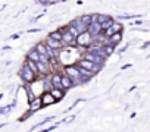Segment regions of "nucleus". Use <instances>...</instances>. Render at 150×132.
<instances>
[{
  "instance_id": "f257e3e1",
  "label": "nucleus",
  "mask_w": 150,
  "mask_h": 132,
  "mask_svg": "<svg viewBox=\"0 0 150 132\" xmlns=\"http://www.w3.org/2000/svg\"><path fill=\"white\" fill-rule=\"evenodd\" d=\"M62 74H65L66 77H69L71 81L74 82V85H84V84L88 82L87 79H84V78L81 77V74H80V71H78V66H77V65L65 66L63 71H62Z\"/></svg>"
},
{
  "instance_id": "f03ea898",
  "label": "nucleus",
  "mask_w": 150,
  "mask_h": 132,
  "mask_svg": "<svg viewBox=\"0 0 150 132\" xmlns=\"http://www.w3.org/2000/svg\"><path fill=\"white\" fill-rule=\"evenodd\" d=\"M19 78H21V81L24 82V85H30V84H33L37 78H38V75H35L27 65H22L21 66V69H19Z\"/></svg>"
},
{
  "instance_id": "7ed1b4c3",
  "label": "nucleus",
  "mask_w": 150,
  "mask_h": 132,
  "mask_svg": "<svg viewBox=\"0 0 150 132\" xmlns=\"http://www.w3.org/2000/svg\"><path fill=\"white\" fill-rule=\"evenodd\" d=\"M91 46H93V35H91L88 31L81 32V34L77 37V47L81 48L83 53H84L88 47H91Z\"/></svg>"
},
{
  "instance_id": "20e7f679",
  "label": "nucleus",
  "mask_w": 150,
  "mask_h": 132,
  "mask_svg": "<svg viewBox=\"0 0 150 132\" xmlns=\"http://www.w3.org/2000/svg\"><path fill=\"white\" fill-rule=\"evenodd\" d=\"M77 65H78V66H81V68H84V69H87V71H90V72H91V74H94V75L100 74V71L103 69V66H102V65H97V63L90 62V60L83 59V57L77 62Z\"/></svg>"
},
{
  "instance_id": "39448f33",
  "label": "nucleus",
  "mask_w": 150,
  "mask_h": 132,
  "mask_svg": "<svg viewBox=\"0 0 150 132\" xmlns=\"http://www.w3.org/2000/svg\"><path fill=\"white\" fill-rule=\"evenodd\" d=\"M60 31H62V44H63V47H77V38H75L72 34H69L68 32V29H66V25L65 27H62V28H59Z\"/></svg>"
},
{
  "instance_id": "423d86ee",
  "label": "nucleus",
  "mask_w": 150,
  "mask_h": 132,
  "mask_svg": "<svg viewBox=\"0 0 150 132\" xmlns=\"http://www.w3.org/2000/svg\"><path fill=\"white\" fill-rule=\"evenodd\" d=\"M81 57H83V59H87V60H90V62H94V63H97V65H102V66H105V62H106V59H103V57H100V56H97V54H93V53H90V51H87V50L81 54Z\"/></svg>"
},
{
  "instance_id": "0eeeda50",
  "label": "nucleus",
  "mask_w": 150,
  "mask_h": 132,
  "mask_svg": "<svg viewBox=\"0 0 150 132\" xmlns=\"http://www.w3.org/2000/svg\"><path fill=\"white\" fill-rule=\"evenodd\" d=\"M49 78H50V82H52V87L53 88L63 90L62 88V72H52L49 75Z\"/></svg>"
},
{
  "instance_id": "6e6552de",
  "label": "nucleus",
  "mask_w": 150,
  "mask_h": 132,
  "mask_svg": "<svg viewBox=\"0 0 150 132\" xmlns=\"http://www.w3.org/2000/svg\"><path fill=\"white\" fill-rule=\"evenodd\" d=\"M122 31H124V25H122L121 22H118V21L115 19V22L112 24V27H110L109 29L103 31V34H105L106 37H110L112 34H116V32H122Z\"/></svg>"
},
{
  "instance_id": "1a4fd4ad",
  "label": "nucleus",
  "mask_w": 150,
  "mask_h": 132,
  "mask_svg": "<svg viewBox=\"0 0 150 132\" xmlns=\"http://www.w3.org/2000/svg\"><path fill=\"white\" fill-rule=\"evenodd\" d=\"M44 44L49 47V48H52V50H54V51H59L62 47H63V44H62V41H57V40H53V38H50V37H46L44 40Z\"/></svg>"
},
{
  "instance_id": "9d476101",
  "label": "nucleus",
  "mask_w": 150,
  "mask_h": 132,
  "mask_svg": "<svg viewBox=\"0 0 150 132\" xmlns=\"http://www.w3.org/2000/svg\"><path fill=\"white\" fill-rule=\"evenodd\" d=\"M40 98H41L43 107H49V106H53V104H56V103H57V101L54 100V97L50 94V91H46V93H43V94L40 95Z\"/></svg>"
},
{
  "instance_id": "9b49d317",
  "label": "nucleus",
  "mask_w": 150,
  "mask_h": 132,
  "mask_svg": "<svg viewBox=\"0 0 150 132\" xmlns=\"http://www.w3.org/2000/svg\"><path fill=\"white\" fill-rule=\"evenodd\" d=\"M41 109H43V103H41V98H40V97H35V98H33V100L28 103V112H31L33 114H34L35 112L41 110Z\"/></svg>"
},
{
  "instance_id": "f8f14e48",
  "label": "nucleus",
  "mask_w": 150,
  "mask_h": 132,
  "mask_svg": "<svg viewBox=\"0 0 150 132\" xmlns=\"http://www.w3.org/2000/svg\"><path fill=\"white\" fill-rule=\"evenodd\" d=\"M122 43V32H116L112 34L110 37H108V44H112L113 47H118V44Z\"/></svg>"
},
{
  "instance_id": "ddd939ff",
  "label": "nucleus",
  "mask_w": 150,
  "mask_h": 132,
  "mask_svg": "<svg viewBox=\"0 0 150 132\" xmlns=\"http://www.w3.org/2000/svg\"><path fill=\"white\" fill-rule=\"evenodd\" d=\"M93 37H96L97 34H100L102 32V27H100V24L99 22H96V21H93L91 24H90V27H88V29H87Z\"/></svg>"
},
{
  "instance_id": "4468645a",
  "label": "nucleus",
  "mask_w": 150,
  "mask_h": 132,
  "mask_svg": "<svg viewBox=\"0 0 150 132\" xmlns=\"http://www.w3.org/2000/svg\"><path fill=\"white\" fill-rule=\"evenodd\" d=\"M75 85H74V82L71 81V78L69 77H66L65 74H62V88H63V91H69L71 88H74Z\"/></svg>"
},
{
  "instance_id": "2eb2a0df",
  "label": "nucleus",
  "mask_w": 150,
  "mask_h": 132,
  "mask_svg": "<svg viewBox=\"0 0 150 132\" xmlns=\"http://www.w3.org/2000/svg\"><path fill=\"white\" fill-rule=\"evenodd\" d=\"M50 94L54 97L56 101H62V100L65 98V95H66V91L59 90V88H52V90H50Z\"/></svg>"
},
{
  "instance_id": "dca6fc26",
  "label": "nucleus",
  "mask_w": 150,
  "mask_h": 132,
  "mask_svg": "<svg viewBox=\"0 0 150 132\" xmlns=\"http://www.w3.org/2000/svg\"><path fill=\"white\" fill-rule=\"evenodd\" d=\"M25 59H30V60H33V62H40V54H38V51H37L35 48H31V50L27 51Z\"/></svg>"
},
{
  "instance_id": "f3484780",
  "label": "nucleus",
  "mask_w": 150,
  "mask_h": 132,
  "mask_svg": "<svg viewBox=\"0 0 150 132\" xmlns=\"http://www.w3.org/2000/svg\"><path fill=\"white\" fill-rule=\"evenodd\" d=\"M34 48L38 51V54H46L47 56V51H49V47L44 44V41H38L35 46H34Z\"/></svg>"
},
{
  "instance_id": "a211bd4d",
  "label": "nucleus",
  "mask_w": 150,
  "mask_h": 132,
  "mask_svg": "<svg viewBox=\"0 0 150 132\" xmlns=\"http://www.w3.org/2000/svg\"><path fill=\"white\" fill-rule=\"evenodd\" d=\"M24 65H27L28 68L35 74V75H38V69H37V62H33V60H30V59H25L24 60Z\"/></svg>"
},
{
  "instance_id": "6ab92c4d",
  "label": "nucleus",
  "mask_w": 150,
  "mask_h": 132,
  "mask_svg": "<svg viewBox=\"0 0 150 132\" xmlns=\"http://www.w3.org/2000/svg\"><path fill=\"white\" fill-rule=\"evenodd\" d=\"M109 18H112L110 15H108V13H96V18H94V21L96 22H99L100 25L103 24V22H106Z\"/></svg>"
},
{
  "instance_id": "aec40b11",
  "label": "nucleus",
  "mask_w": 150,
  "mask_h": 132,
  "mask_svg": "<svg viewBox=\"0 0 150 132\" xmlns=\"http://www.w3.org/2000/svg\"><path fill=\"white\" fill-rule=\"evenodd\" d=\"M47 37H50V38H53V40H57V41H60L62 40V31L57 28V29H53V31H50L49 34H47Z\"/></svg>"
},
{
  "instance_id": "412c9836",
  "label": "nucleus",
  "mask_w": 150,
  "mask_h": 132,
  "mask_svg": "<svg viewBox=\"0 0 150 132\" xmlns=\"http://www.w3.org/2000/svg\"><path fill=\"white\" fill-rule=\"evenodd\" d=\"M113 22H115V18H113V16H112V18H109L106 22H103V24L100 25V27H102V32H103V31H106V29H109V28L112 27V24H113Z\"/></svg>"
},
{
  "instance_id": "4be33fe9",
  "label": "nucleus",
  "mask_w": 150,
  "mask_h": 132,
  "mask_svg": "<svg viewBox=\"0 0 150 132\" xmlns=\"http://www.w3.org/2000/svg\"><path fill=\"white\" fill-rule=\"evenodd\" d=\"M15 106L13 104H9V106H5V107H0V114H6L11 112V109H13Z\"/></svg>"
},
{
  "instance_id": "5701e85b",
  "label": "nucleus",
  "mask_w": 150,
  "mask_h": 132,
  "mask_svg": "<svg viewBox=\"0 0 150 132\" xmlns=\"http://www.w3.org/2000/svg\"><path fill=\"white\" fill-rule=\"evenodd\" d=\"M56 126H57V125H53V126H49V128H44V129H41L40 132H52V131H54V129H56Z\"/></svg>"
},
{
  "instance_id": "b1692460",
  "label": "nucleus",
  "mask_w": 150,
  "mask_h": 132,
  "mask_svg": "<svg viewBox=\"0 0 150 132\" xmlns=\"http://www.w3.org/2000/svg\"><path fill=\"white\" fill-rule=\"evenodd\" d=\"M35 3H37V5H43V6H47V5H49L47 0H35Z\"/></svg>"
},
{
  "instance_id": "393cba45",
  "label": "nucleus",
  "mask_w": 150,
  "mask_h": 132,
  "mask_svg": "<svg viewBox=\"0 0 150 132\" xmlns=\"http://www.w3.org/2000/svg\"><path fill=\"white\" fill-rule=\"evenodd\" d=\"M41 31V28H31V29H28V32H40Z\"/></svg>"
},
{
  "instance_id": "a878e982",
  "label": "nucleus",
  "mask_w": 150,
  "mask_h": 132,
  "mask_svg": "<svg viewBox=\"0 0 150 132\" xmlns=\"http://www.w3.org/2000/svg\"><path fill=\"white\" fill-rule=\"evenodd\" d=\"M47 2H49V5H56V3L62 2V0H47Z\"/></svg>"
},
{
  "instance_id": "bb28decb",
  "label": "nucleus",
  "mask_w": 150,
  "mask_h": 132,
  "mask_svg": "<svg viewBox=\"0 0 150 132\" xmlns=\"http://www.w3.org/2000/svg\"><path fill=\"white\" fill-rule=\"evenodd\" d=\"M9 38H11V40H18V38H19V34H12Z\"/></svg>"
},
{
  "instance_id": "cd10ccee",
  "label": "nucleus",
  "mask_w": 150,
  "mask_h": 132,
  "mask_svg": "<svg viewBox=\"0 0 150 132\" xmlns=\"http://www.w3.org/2000/svg\"><path fill=\"white\" fill-rule=\"evenodd\" d=\"M131 66H132L131 63H127V65H124V66H122V68H121V69L124 71V69H128V68H131Z\"/></svg>"
},
{
  "instance_id": "c85d7f7f",
  "label": "nucleus",
  "mask_w": 150,
  "mask_h": 132,
  "mask_svg": "<svg viewBox=\"0 0 150 132\" xmlns=\"http://www.w3.org/2000/svg\"><path fill=\"white\" fill-rule=\"evenodd\" d=\"M134 24H135V25H141V24H143V21H140V19H138V21H135Z\"/></svg>"
}]
</instances>
